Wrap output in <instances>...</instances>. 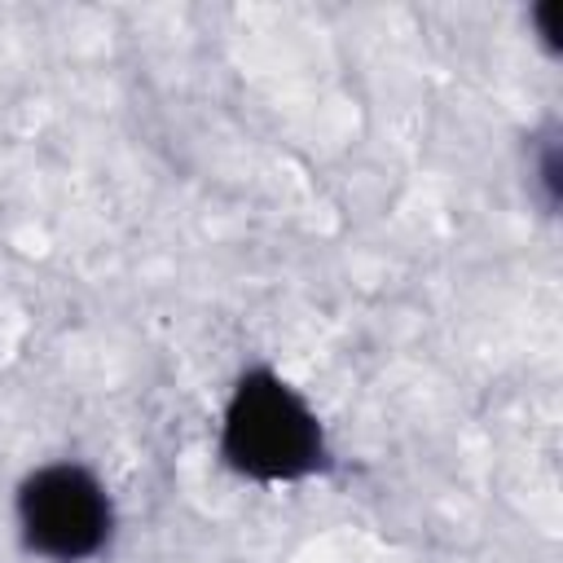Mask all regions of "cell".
<instances>
[{"label":"cell","instance_id":"1","mask_svg":"<svg viewBox=\"0 0 563 563\" xmlns=\"http://www.w3.org/2000/svg\"><path fill=\"white\" fill-rule=\"evenodd\" d=\"M220 457L255 484H299L330 466L317 409L268 365L233 383L220 418Z\"/></svg>","mask_w":563,"mask_h":563},{"label":"cell","instance_id":"2","mask_svg":"<svg viewBox=\"0 0 563 563\" xmlns=\"http://www.w3.org/2000/svg\"><path fill=\"white\" fill-rule=\"evenodd\" d=\"M18 528L35 554L53 563H79L110 541L114 506L92 471L75 462H53L22 479Z\"/></svg>","mask_w":563,"mask_h":563}]
</instances>
